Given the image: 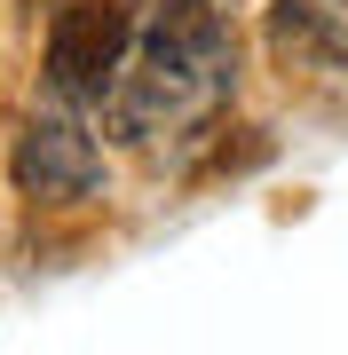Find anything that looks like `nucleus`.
Returning <instances> with one entry per match:
<instances>
[{"label":"nucleus","instance_id":"f03ea898","mask_svg":"<svg viewBox=\"0 0 348 355\" xmlns=\"http://www.w3.org/2000/svg\"><path fill=\"white\" fill-rule=\"evenodd\" d=\"M135 48V8L127 0H72L64 16L48 24V79L56 95H95L103 103L127 71Z\"/></svg>","mask_w":348,"mask_h":355},{"label":"nucleus","instance_id":"f257e3e1","mask_svg":"<svg viewBox=\"0 0 348 355\" xmlns=\"http://www.w3.org/2000/svg\"><path fill=\"white\" fill-rule=\"evenodd\" d=\"M238 79V55H230V32L206 0H167L158 8L151 40H142V71L127 87H111V111H119V135L142 142L158 119H182V111H206V103Z\"/></svg>","mask_w":348,"mask_h":355},{"label":"nucleus","instance_id":"7ed1b4c3","mask_svg":"<svg viewBox=\"0 0 348 355\" xmlns=\"http://www.w3.org/2000/svg\"><path fill=\"white\" fill-rule=\"evenodd\" d=\"M8 174H16L24 198L72 205V198H88L95 182H103V150H95V135L79 127V119H32V127L16 135Z\"/></svg>","mask_w":348,"mask_h":355},{"label":"nucleus","instance_id":"20e7f679","mask_svg":"<svg viewBox=\"0 0 348 355\" xmlns=\"http://www.w3.org/2000/svg\"><path fill=\"white\" fill-rule=\"evenodd\" d=\"M270 48L285 64H324V55H340V32L317 0H270Z\"/></svg>","mask_w":348,"mask_h":355}]
</instances>
